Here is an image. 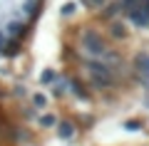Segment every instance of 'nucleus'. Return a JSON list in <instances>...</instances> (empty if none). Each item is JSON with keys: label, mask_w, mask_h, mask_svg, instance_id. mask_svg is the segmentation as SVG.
Listing matches in <instances>:
<instances>
[{"label": "nucleus", "mask_w": 149, "mask_h": 146, "mask_svg": "<svg viewBox=\"0 0 149 146\" xmlns=\"http://www.w3.org/2000/svg\"><path fill=\"white\" fill-rule=\"evenodd\" d=\"M72 134H74V126L70 124V121H62V124H60V136H62V139H70Z\"/></svg>", "instance_id": "3"}, {"label": "nucleus", "mask_w": 149, "mask_h": 146, "mask_svg": "<svg viewBox=\"0 0 149 146\" xmlns=\"http://www.w3.org/2000/svg\"><path fill=\"white\" fill-rule=\"evenodd\" d=\"M47 0H0V57L22 50L42 15Z\"/></svg>", "instance_id": "1"}, {"label": "nucleus", "mask_w": 149, "mask_h": 146, "mask_svg": "<svg viewBox=\"0 0 149 146\" xmlns=\"http://www.w3.org/2000/svg\"><path fill=\"white\" fill-rule=\"evenodd\" d=\"M40 124H42V126H55V124H57V119H55L52 114H45L42 119H40Z\"/></svg>", "instance_id": "4"}, {"label": "nucleus", "mask_w": 149, "mask_h": 146, "mask_svg": "<svg viewBox=\"0 0 149 146\" xmlns=\"http://www.w3.org/2000/svg\"><path fill=\"white\" fill-rule=\"evenodd\" d=\"M85 5L100 12L107 22H119L132 30H149V0H85Z\"/></svg>", "instance_id": "2"}]
</instances>
